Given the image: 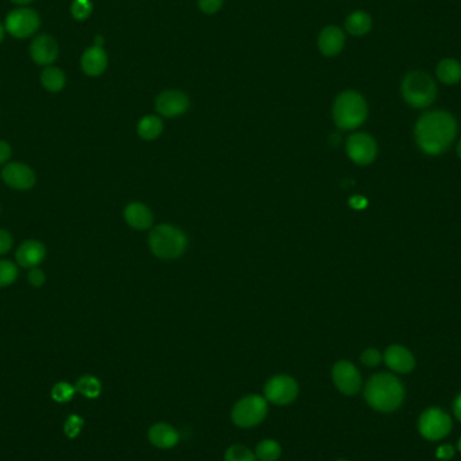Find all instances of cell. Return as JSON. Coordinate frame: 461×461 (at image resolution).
<instances>
[{
	"mask_svg": "<svg viewBox=\"0 0 461 461\" xmlns=\"http://www.w3.org/2000/svg\"><path fill=\"white\" fill-rule=\"evenodd\" d=\"M457 134V122L452 113L436 109L424 113L414 130L415 142L427 156H439L449 149Z\"/></svg>",
	"mask_w": 461,
	"mask_h": 461,
	"instance_id": "cell-1",
	"label": "cell"
},
{
	"mask_svg": "<svg viewBox=\"0 0 461 461\" xmlns=\"http://www.w3.org/2000/svg\"><path fill=\"white\" fill-rule=\"evenodd\" d=\"M364 398L375 410L390 413L404 404L405 387L402 382L391 373H376L366 385Z\"/></svg>",
	"mask_w": 461,
	"mask_h": 461,
	"instance_id": "cell-2",
	"label": "cell"
},
{
	"mask_svg": "<svg viewBox=\"0 0 461 461\" xmlns=\"http://www.w3.org/2000/svg\"><path fill=\"white\" fill-rule=\"evenodd\" d=\"M369 108L364 97L355 90L343 92L333 106V119L341 130H355L367 119Z\"/></svg>",
	"mask_w": 461,
	"mask_h": 461,
	"instance_id": "cell-3",
	"label": "cell"
},
{
	"mask_svg": "<svg viewBox=\"0 0 461 461\" xmlns=\"http://www.w3.org/2000/svg\"><path fill=\"white\" fill-rule=\"evenodd\" d=\"M402 96L413 108H426L437 96V85L432 76L424 71H408L402 81Z\"/></svg>",
	"mask_w": 461,
	"mask_h": 461,
	"instance_id": "cell-4",
	"label": "cell"
},
{
	"mask_svg": "<svg viewBox=\"0 0 461 461\" xmlns=\"http://www.w3.org/2000/svg\"><path fill=\"white\" fill-rule=\"evenodd\" d=\"M149 242L153 254L162 259H174L181 256L188 246L185 233L170 224H160L153 228Z\"/></svg>",
	"mask_w": 461,
	"mask_h": 461,
	"instance_id": "cell-5",
	"label": "cell"
},
{
	"mask_svg": "<svg viewBox=\"0 0 461 461\" xmlns=\"http://www.w3.org/2000/svg\"><path fill=\"white\" fill-rule=\"evenodd\" d=\"M266 398L261 395H249L242 398L232 408V421L240 427L259 425L267 415Z\"/></svg>",
	"mask_w": 461,
	"mask_h": 461,
	"instance_id": "cell-6",
	"label": "cell"
},
{
	"mask_svg": "<svg viewBox=\"0 0 461 461\" xmlns=\"http://www.w3.org/2000/svg\"><path fill=\"white\" fill-rule=\"evenodd\" d=\"M418 429L426 440L439 441L452 430V420L441 408H427L420 417Z\"/></svg>",
	"mask_w": 461,
	"mask_h": 461,
	"instance_id": "cell-7",
	"label": "cell"
},
{
	"mask_svg": "<svg viewBox=\"0 0 461 461\" xmlns=\"http://www.w3.org/2000/svg\"><path fill=\"white\" fill-rule=\"evenodd\" d=\"M1 179L8 188L19 192H26L34 188L36 176L33 167L27 163L8 162L3 166Z\"/></svg>",
	"mask_w": 461,
	"mask_h": 461,
	"instance_id": "cell-8",
	"label": "cell"
},
{
	"mask_svg": "<svg viewBox=\"0 0 461 461\" xmlns=\"http://www.w3.org/2000/svg\"><path fill=\"white\" fill-rule=\"evenodd\" d=\"M298 395L297 382L287 375H277L271 378L265 386V398L275 405H289Z\"/></svg>",
	"mask_w": 461,
	"mask_h": 461,
	"instance_id": "cell-9",
	"label": "cell"
},
{
	"mask_svg": "<svg viewBox=\"0 0 461 461\" xmlns=\"http://www.w3.org/2000/svg\"><path fill=\"white\" fill-rule=\"evenodd\" d=\"M39 15L32 8H17L6 18V30L15 38H27L39 27Z\"/></svg>",
	"mask_w": 461,
	"mask_h": 461,
	"instance_id": "cell-10",
	"label": "cell"
},
{
	"mask_svg": "<svg viewBox=\"0 0 461 461\" xmlns=\"http://www.w3.org/2000/svg\"><path fill=\"white\" fill-rule=\"evenodd\" d=\"M348 157L357 165H370L376 158L378 147L373 137L366 132L352 134L347 141Z\"/></svg>",
	"mask_w": 461,
	"mask_h": 461,
	"instance_id": "cell-11",
	"label": "cell"
},
{
	"mask_svg": "<svg viewBox=\"0 0 461 461\" xmlns=\"http://www.w3.org/2000/svg\"><path fill=\"white\" fill-rule=\"evenodd\" d=\"M337 389L345 395H355L362 387V376L355 366L347 360L337 362L332 370Z\"/></svg>",
	"mask_w": 461,
	"mask_h": 461,
	"instance_id": "cell-12",
	"label": "cell"
},
{
	"mask_svg": "<svg viewBox=\"0 0 461 461\" xmlns=\"http://www.w3.org/2000/svg\"><path fill=\"white\" fill-rule=\"evenodd\" d=\"M156 106L160 115L166 118H174L188 111L189 99L181 90H166L157 97Z\"/></svg>",
	"mask_w": 461,
	"mask_h": 461,
	"instance_id": "cell-13",
	"label": "cell"
},
{
	"mask_svg": "<svg viewBox=\"0 0 461 461\" xmlns=\"http://www.w3.org/2000/svg\"><path fill=\"white\" fill-rule=\"evenodd\" d=\"M46 258V247L36 239L25 240L15 252L17 265L27 270L39 267Z\"/></svg>",
	"mask_w": 461,
	"mask_h": 461,
	"instance_id": "cell-14",
	"label": "cell"
},
{
	"mask_svg": "<svg viewBox=\"0 0 461 461\" xmlns=\"http://www.w3.org/2000/svg\"><path fill=\"white\" fill-rule=\"evenodd\" d=\"M385 362L387 367L398 373H411L415 367V359L406 347L394 344L385 352Z\"/></svg>",
	"mask_w": 461,
	"mask_h": 461,
	"instance_id": "cell-15",
	"label": "cell"
},
{
	"mask_svg": "<svg viewBox=\"0 0 461 461\" xmlns=\"http://www.w3.org/2000/svg\"><path fill=\"white\" fill-rule=\"evenodd\" d=\"M30 55L38 65L48 67L53 64L58 55V45L53 36H39L30 46Z\"/></svg>",
	"mask_w": 461,
	"mask_h": 461,
	"instance_id": "cell-16",
	"label": "cell"
},
{
	"mask_svg": "<svg viewBox=\"0 0 461 461\" xmlns=\"http://www.w3.org/2000/svg\"><path fill=\"white\" fill-rule=\"evenodd\" d=\"M345 45V36L336 26L325 27L319 36V49L326 57H335L343 50Z\"/></svg>",
	"mask_w": 461,
	"mask_h": 461,
	"instance_id": "cell-17",
	"label": "cell"
},
{
	"mask_svg": "<svg viewBox=\"0 0 461 461\" xmlns=\"http://www.w3.org/2000/svg\"><path fill=\"white\" fill-rule=\"evenodd\" d=\"M108 65V58L103 48L92 46L87 49L81 57V68L85 74L90 77H97L103 74Z\"/></svg>",
	"mask_w": 461,
	"mask_h": 461,
	"instance_id": "cell-18",
	"label": "cell"
},
{
	"mask_svg": "<svg viewBox=\"0 0 461 461\" xmlns=\"http://www.w3.org/2000/svg\"><path fill=\"white\" fill-rule=\"evenodd\" d=\"M149 440L157 448L167 449V448L177 445L179 441V434L173 426L160 422V424H156L150 427Z\"/></svg>",
	"mask_w": 461,
	"mask_h": 461,
	"instance_id": "cell-19",
	"label": "cell"
},
{
	"mask_svg": "<svg viewBox=\"0 0 461 461\" xmlns=\"http://www.w3.org/2000/svg\"><path fill=\"white\" fill-rule=\"evenodd\" d=\"M125 221L135 230H147L153 224V213L141 202H132L125 209Z\"/></svg>",
	"mask_w": 461,
	"mask_h": 461,
	"instance_id": "cell-20",
	"label": "cell"
},
{
	"mask_svg": "<svg viewBox=\"0 0 461 461\" xmlns=\"http://www.w3.org/2000/svg\"><path fill=\"white\" fill-rule=\"evenodd\" d=\"M437 78L445 85H455L461 81L460 61L455 58H443L436 68Z\"/></svg>",
	"mask_w": 461,
	"mask_h": 461,
	"instance_id": "cell-21",
	"label": "cell"
},
{
	"mask_svg": "<svg viewBox=\"0 0 461 461\" xmlns=\"http://www.w3.org/2000/svg\"><path fill=\"white\" fill-rule=\"evenodd\" d=\"M373 19L364 11H355L345 20V30L354 36H363L370 33Z\"/></svg>",
	"mask_w": 461,
	"mask_h": 461,
	"instance_id": "cell-22",
	"label": "cell"
},
{
	"mask_svg": "<svg viewBox=\"0 0 461 461\" xmlns=\"http://www.w3.org/2000/svg\"><path fill=\"white\" fill-rule=\"evenodd\" d=\"M41 83H42L43 88L46 89L48 92L57 93V92H61L64 89L67 78H65L64 71L61 69L49 67V68H46L45 71H42Z\"/></svg>",
	"mask_w": 461,
	"mask_h": 461,
	"instance_id": "cell-23",
	"label": "cell"
},
{
	"mask_svg": "<svg viewBox=\"0 0 461 461\" xmlns=\"http://www.w3.org/2000/svg\"><path fill=\"white\" fill-rule=\"evenodd\" d=\"M162 130H163L162 121L160 118L153 116V115L143 118L138 125V134L144 141H153V139L158 138Z\"/></svg>",
	"mask_w": 461,
	"mask_h": 461,
	"instance_id": "cell-24",
	"label": "cell"
},
{
	"mask_svg": "<svg viewBox=\"0 0 461 461\" xmlns=\"http://www.w3.org/2000/svg\"><path fill=\"white\" fill-rule=\"evenodd\" d=\"M281 445L274 440H263L258 443L255 456L261 461H277L281 457Z\"/></svg>",
	"mask_w": 461,
	"mask_h": 461,
	"instance_id": "cell-25",
	"label": "cell"
},
{
	"mask_svg": "<svg viewBox=\"0 0 461 461\" xmlns=\"http://www.w3.org/2000/svg\"><path fill=\"white\" fill-rule=\"evenodd\" d=\"M76 391L81 392L83 395H85L87 398H97L102 392V383L97 378L90 376V375H85L83 378L78 379L77 385H76Z\"/></svg>",
	"mask_w": 461,
	"mask_h": 461,
	"instance_id": "cell-26",
	"label": "cell"
},
{
	"mask_svg": "<svg viewBox=\"0 0 461 461\" xmlns=\"http://www.w3.org/2000/svg\"><path fill=\"white\" fill-rule=\"evenodd\" d=\"M18 265L11 261H0V289L8 287L18 280Z\"/></svg>",
	"mask_w": 461,
	"mask_h": 461,
	"instance_id": "cell-27",
	"label": "cell"
},
{
	"mask_svg": "<svg viewBox=\"0 0 461 461\" xmlns=\"http://www.w3.org/2000/svg\"><path fill=\"white\" fill-rule=\"evenodd\" d=\"M226 461H256V456L246 446L233 445L226 452Z\"/></svg>",
	"mask_w": 461,
	"mask_h": 461,
	"instance_id": "cell-28",
	"label": "cell"
},
{
	"mask_svg": "<svg viewBox=\"0 0 461 461\" xmlns=\"http://www.w3.org/2000/svg\"><path fill=\"white\" fill-rule=\"evenodd\" d=\"M74 392H76V387H73L67 382H60L54 386L53 390H52V398L58 404H64V402L71 401Z\"/></svg>",
	"mask_w": 461,
	"mask_h": 461,
	"instance_id": "cell-29",
	"label": "cell"
},
{
	"mask_svg": "<svg viewBox=\"0 0 461 461\" xmlns=\"http://www.w3.org/2000/svg\"><path fill=\"white\" fill-rule=\"evenodd\" d=\"M93 6L90 0H74L71 3V15L77 20H85L92 14Z\"/></svg>",
	"mask_w": 461,
	"mask_h": 461,
	"instance_id": "cell-30",
	"label": "cell"
},
{
	"mask_svg": "<svg viewBox=\"0 0 461 461\" xmlns=\"http://www.w3.org/2000/svg\"><path fill=\"white\" fill-rule=\"evenodd\" d=\"M84 425V421L78 415H71L65 424V433L68 437L74 439L78 436L81 427Z\"/></svg>",
	"mask_w": 461,
	"mask_h": 461,
	"instance_id": "cell-31",
	"label": "cell"
},
{
	"mask_svg": "<svg viewBox=\"0 0 461 461\" xmlns=\"http://www.w3.org/2000/svg\"><path fill=\"white\" fill-rule=\"evenodd\" d=\"M360 360H362V363H363L364 366H367V367H376V366L380 363V360H382V355H380V352H379L378 350H375V348H369V350H366V351L362 354V356H360Z\"/></svg>",
	"mask_w": 461,
	"mask_h": 461,
	"instance_id": "cell-32",
	"label": "cell"
},
{
	"mask_svg": "<svg viewBox=\"0 0 461 461\" xmlns=\"http://www.w3.org/2000/svg\"><path fill=\"white\" fill-rule=\"evenodd\" d=\"M27 281L33 287L38 289V287H42L43 284H46V275L43 273V270H41L39 267H36V268H32L29 271Z\"/></svg>",
	"mask_w": 461,
	"mask_h": 461,
	"instance_id": "cell-33",
	"label": "cell"
},
{
	"mask_svg": "<svg viewBox=\"0 0 461 461\" xmlns=\"http://www.w3.org/2000/svg\"><path fill=\"white\" fill-rule=\"evenodd\" d=\"M14 246L13 235L7 230L0 228V255H6Z\"/></svg>",
	"mask_w": 461,
	"mask_h": 461,
	"instance_id": "cell-34",
	"label": "cell"
},
{
	"mask_svg": "<svg viewBox=\"0 0 461 461\" xmlns=\"http://www.w3.org/2000/svg\"><path fill=\"white\" fill-rule=\"evenodd\" d=\"M223 6V0H198V7L205 14H214Z\"/></svg>",
	"mask_w": 461,
	"mask_h": 461,
	"instance_id": "cell-35",
	"label": "cell"
},
{
	"mask_svg": "<svg viewBox=\"0 0 461 461\" xmlns=\"http://www.w3.org/2000/svg\"><path fill=\"white\" fill-rule=\"evenodd\" d=\"M13 156V149L10 143L0 141V165H7Z\"/></svg>",
	"mask_w": 461,
	"mask_h": 461,
	"instance_id": "cell-36",
	"label": "cell"
},
{
	"mask_svg": "<svg viewBox=\"0 0 461 461\" xmlns=\"http://www.w3.org/2000/svg\"><path fill=\"white\" fill-rule=\"evenodd\" d=\"M455 455V449L452 445H443L437 449V457L440 460H449L452 459Z\"/></svg>",
	"mask_w": 461,
	"mask_h": 461,
	"instance_id": "cell-37",
	"label": "cell"
},
{
	"mask_svg": "<svg viewBox=\"0 0 461 461\" xmlns=\"http://www.w3.org/2000/svg\"><path fill=\"white\" fill-rule=\"evenodd\" d=\"M351 205L356 208V209H362L363 207L367 205V201L363 197H352L351 200Z\"/></svg>",
	"mask_w": 461,
	"mask_h": 461,
	"instance_id": "cell-38",
	"label": "cell"
},
{
	"mask_svg": "<svg viewBox=\"0 0 461 461\" xmlns=\"http://www.w3.org/2000/svg\"><path fill=\"white\" fill-rule=\"evenodd\" d=\"M453 413H455L456 418L461 422V394L456 398V401L453 404Z\"/></svg>",
	"mask_w": 461,
	"mask_h": 461,
	"instance_id": "cell-39",
	"label": "cell"
},
{
	"mask_svg": "<svg viewBox=\"0 0 461 461\" xmlns=\"http://www.w3.org/2000/svg\"><path fill=\"white\" fill-rule=\"evenodd\" d=\"M102 45H103V36H96V38H95V46H99V48H102Z\"/></svg>",
	"mask_w": 461,
	"mask_h": 461,
	"instance_id": "cell-40",
	"label": "cell"
},
{
	"mask_svg": "<svg viewBox=\"0 0 461 461\" xmlns=\"http://www.w3.org/2000/svg\"><path fill=\"white\" fill-rule=\"evenodd\" d=\"M13 3H15V4H29V3H32L33 0H11Z\"/></svg>",
	"mask_w": 461,
	"mask_h": 461,
	"instance_id": "cell-41",
	"label": "cell"
},
{
	"mask_svg": "<svg viewBox=\"0 0 461 461\" xmlns=\"http://www.w3.org/2000/svg\"><path fill=\"white\" fill-rule=\"evenodd\" d=\"M3 36H4V29H3V26L0 25V42L3 41Z\"/></svg>",
	"mask_w": 461,
	"mask_h": 461,
	"instance_id": "cell-42",
	"label": "cell"
},
{
	"mask_svg": "<svg viewBox=\"0 0 461 461\" xmlns=\"http://www.w3.org/2000/svg\"><path fill=\"white\" fill-rule=\"evenodd\" d=\"M457 156L461 158V141L459 142V144H457Z\"/></svg>",
	"mask_w": 461,
	"mask_h": 461,
	"instance_id": "cell-43",
	"label": "cell"
},
{
	"mask_svg": "<svg viewBox=\"0 0 461 461\" xmlns=\"http://www.w3.org/2000/svg\"><path fill=\"white\" fill-rule=\"evenodd\" d=\"M459 449H460L461 450V439H460V441H459Z\"/></svg>",
	"mask_w": 461,
	"mask_h": 461,
	"instance_id": "cell-44",
	"label": "cell"
}]
</instances>
